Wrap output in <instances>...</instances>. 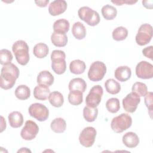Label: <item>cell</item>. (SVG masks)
Here are the masks:
<instances>
[{
    "label": "cell",
    "instance_id": "6da1fadb",
    "mask_svg": "<svg viewBox=\"0 0 153 153\" xmlns=\"http://www.w3.org/2000/svg\"><path fill=\"white\" fill-rule=\"evenodd\" d=\"M19 69L14 64L10 63L3 65L0 75L1 88L4 90L12 88L19 76Z\"/></svg>",
    "mask_w": 153,
    "mask_h": 153
},
{
    "label": "cell",
    "instance_id": "7a4b0ae2",
    "mask_svg": "<svg viewBox=\"0 0 153 153\" xmlns=\"http://www.w3.org/2000/svg\"><path fill=\"white\" fill-rule=\"evenodd\" d=\"M12 50L19 64L25 66L28 63L29 61V46L26 41L23 40L16 41L13 44Z\"/></svg>",
    "mask_w": 153,
    "mask_h": 153
},
{
    "label": "cell",
    "instance_id": "3957f363",
    "mask_svg": "<svg viewBox=\"0 0 153 153\" xmlns=\"http://www.w3.org/2000/svg\"><path fill=\"white\" fill-rule=\"evenodd\" d=\"M51 69L57 75L63 74L66 69V54L62 50H55L51 54Z\"/></svg>",
    "mask_w": 153,
    "mask_h": 153
},
{
    "label": "cell",
    "instance_id": "277c9868",
    "mask_svg": "<svg viewBox=\"0 0 153 153\" xmlns=\"http://www.w3.org/2000/svg\"><path fill=\"white\" fill-rule=\"evenodd\" d=\"M131 124V117L127 114L123 113L112 118L111 123V127L114 132L120 133L130 128Z\"/></svg>",
    "mask_w": 153,
    "mask_h": 153
},
{
    "label": "cell",
    "instance_id": "5b68a950",
    "mask_svg": "<svg viewBox=\"0 0 153 153\" xmlns=\"http://www.w3.org/2000/svg\"><path fill=\"white\" fill-rule=\"evenodd\" d=\"M78 14L79 19L89 26H94L100 22V19L99 13L88 7L84 6L79 8Z\"/></svg>",
    "mask_w": 153,
    "mask_h": 153
},
{
    "label": "cell",
    "instance_id": "8992f818",
    "mask_svg": "<svg viewBox=\"0 0 153 153\" xmlns=\"http://www.w3.org/2000/svg\"><path fill=\"white\" fill-rule=\"evenodd\" d=\"M152 35L153 30L152 26L148 23L142 24L139 27L136 35V42L140 46L145 45L151 41Z\"/></svg>",
    "mask_w": 153,
    "mask_h": 153
},
{
    "label": "cell",
    "instance_id": "52a82bcc",
    "mask_svg": "<svg viewBox=\"0 0 153 153\" xmlns=\"http://www.w3.org/2000/svg\"><path fill=\"white\" fill-rule=\"evenodd\" d=\"M106 72V66L105 64L100 61H96L90 66L88 72V77L91 81H100L103 78Z\"/></svg>",
    "mask_w": 153,
    "mask_h": 153
},
{
    "label": "cell",
    "instance_id": "ba28073f",
    "mask_svg": "<svg viewBox=\"0 0 153 153\" xmlns=\"http://www.w3.org/2000/svg\"><path fill=\"white\" fill-rule=\"evenodd\" d=\"M29 115L39 121H45L49 117V111L44 105L39 103H32L28 108Z\"/></svg>",
    "mask_w": 153,
    "mask_h": 153
},
{
    "label": "cell",
    "instance_id": "9c48e42d",
    "mask_svg": "<svg viewBox=\"0 0 153 153\" xmlns=\"http://www.w3.org/2000/svg\"><path fill=\"white\" fill-rule=\"evenodd\" d=\"M103 93V88L100 85L93 86L85 98L86 105L91 108L97 107L100 103Z\"/></svg>",
    "mask_w": 153,
    "mask_h": 153
},
{
    "label": "cell",
    "instance_id": "30bf717a",
    "mask_svg": "<svg viewBox=\"0 0 153 153\" xmlns=\"http://www.w3.org/2000/svg\"><path fill=\"white\" fill-rule=\"evenodd\" d=\"M96 130L93 127L84 128L79 136V141L81 145L86 148L93 146L96 136Z\"/></svg>",
    "mask_w": 153,
    "mask_h": 153
},
{
    "label": "cell",
    "instance_id": "8fae6325",
    "mask_svg": "<svg viewBox=\"0 0 153 153\" xmlns=\"http://www.w3.org/2000/svg\"><path fill=\"white\" fill-rule=\"evenodd\" d=\"M38 131L39 127L36 123L32 120H27L21 130L20 136L24 140H32L36 137Z\"/></svg>",
    "mask_w": 153,
    "mask_h": 153
},
{
    "label": "cell",
    "instance_id": "7c38bea8",
    "mask_svg": "<svg viewBox=\"0 0 153 153\" xmlns=\"http://www.w3.org/2000/svg\"><path fill=\"white\" fill-rule=\"evenodd\" d=\"M136 75L141 79L152 78L153 77V65L146 61H140L136 66Z\"/></svg>",
    "mask_w": 153,
    "mask_h": 153
},
{
    "label": "cell",
    "instance_id": "4fadbf2b",
    "mask_svg": "<svg viewBox=\"0 0 153 153\" xmlns=\"http://www.w3.org/2000/svg\"><path fill=\"white\" fill-rule=\"evenodd\" d=\"M140 102V97L136 94L131 92L123 99V108L128 113H133L136 111Z\"/></svg>",
    "mask_w": 153,
    "mask_h": 153
},
{
    "label": "cell",
    "instance_id": "5bb4252c",
    "mask_svg": "<svg viewBox=\"0 0 153 153\" xmlns=\"http://www.w3.org/2000/svg\"><path fill=\"white\" fill-rule=\"evenodd\" d=\"M67 6V2L64 0L54 1L49 5L48 12L51 16H59L66 10Z\"/></svg>",
    "mask_w": 153,
    "mask_h": 153
},
{
    "label": "cell",
    "instance_id": "9a60e30c",
    "mask_svg": "<svg viewBox=\"0 0 153 153\" xmlns=\"http://www.w3.org/2000/svg\"><path fill=\"white\" fill-rule=\"evenodd\" d=\"M124 145L129 148L136 147L139 143V139L136 133L129 131L124 134L122 138Z\"/></svg>",
    "mask_w": 153,
    "mask_h": 153
},
{
    "label": "cell",
    "instance_id": "2e32d148",
    "mask_svg": "<svg viewBox=\"0 0 153 153\" xmlns=\"http://www.w3.org/2000/svg\"><path fill=\"white\" fill-rule=\"evenodd\" d=\"M115 78L121 82H124L130 79L131 75V69L127 66L118 67L114 72Z\"/></svg>",
    "mask_w": 153,
    "mask_h": 153
},
{
    "label": "cell",
    "instance_id": "e0dca14e",
    "mask_svg": "<svg viewBox=\"0 0 153 153\" xmlns=\"http://www.w3.org/2000/svg\"><path fill=\"white\" fill-rule=\"evenodd\" d=\"M50 90L48 87L45 85L38 84L33 90V96L36 99L39 100H45L49 96Z\"/></svg>",
    "mask_w": 153,
    "mask_h": 153
},
{
    "label": "cell",
    "instance_id": "ac0fdd59",
    "mask_svg": "<svg viewBox=\"0 0 153 153\" xmlns=\"http://www.w3.org/2000/svg\"><path fill=\"white\" fill-rule=\"evenodd\" d=\"M54 80L53 75L49 71H42L37 76L36 82L38 84L45 85L49 87L53 84Z\"/></svg>",
    "mask_w": 153,
    "mask_h": 153
},
{
    "label": "cell",
    "instance_id": "d6986e66",
    "mask_svg": "<svg viewBox=\"0 0 153 153\" xmlns=\"http://www.w3.org/2000/svg\"><path fill=\"white\" fill-rule=\"evenodd\" d=\"M9 124L13 128H19L23 123V117L22 113L19 111L11 112L8 117Z\"/></svg>",
    "mask_w": 153,
    "mask_h": 153
},
{
    "label": "cell",
    "instance_id": "ffe728a7",
    "mask_svg": "<svg viewBox=\"0 0 153 153\" xmlns=\"http://www.w3.org/2000/svg\"><path fill=\"white\" fill-rule=\"evenodd\" d=\"M51 41L56 47H63L66 45L68 39L66 34L54 32L51 35Z\"/></svg>",
    "mask_w": 153,
    "mask_h": 153
},
{
    "label": "cell",
    "instance_id": "44dd1931",
    "mask_svg": "<svg viewBox=\"0 0 153 153\" xmlns=\"http://www.w3.org/2000/svg\"><path fill=\"white\" fill-rule=\"evenodd\" d=\"M68 88L69 91L78 90L84 93L86 90L87 84L82 78H76L70 81L68 85Z\"/></svg>",
    "mask_w": 153,
    "mask_h": 153
},
{
    "label": "cell",
    "instance_id": "7402d4cb",
    "mask_svg": "<svg viewBox=\"0 0 153 153\" xmlns=\"http://www.w3.org/2000/svg\"><path fill=\"white\" fill-rule=\"evenodd\" d=\"M72 33L76 39H82L86 35L85 27L80 22H76L72 26Z\"/></svg>",
    "mask_w": 153,
    "mask_h": 153
},
{
    "label": "cell",
    "instance_id": "603a6c76",
    "mask_svg": "<svg viewBox=\"0 0 153 153\" xmlns=\"http://www.w3.org/2000/svg\"><path fill=\"white\" fill-rule=\"evenodd\" d=\"M69 27V22L65 19H60L57 20L54 22L53 26L54 32L65 34L68 32Z\"/></svg>",
    "mask_w": 153,
    "mask_h": 153
},
{
    "label": "cell",
    "instance_id": "cb8c5ba5",
    "mask_svg": "<svg viewBox=\"0 0 153 153\" xmlns=\"http://www.w3.org/2000/svg\"><path fill=\"white\" fill-rule=\"evenodd\" d=\"M86 65L84 62L76 59L72 61L69 64V70L71 73L75 75H79L85 71Z\"/></svg>",
    "mask_w": 153,
    "mask_h": 153
},
{
    "label": "cell",
    "instance_id": "d4e9b609",
    "mask_svg": "<svg viewBox=\"0 0 153 153\" xmlns=\"http://www.w3.org/2000/svg\"><path fill=\"white\" fill-rule=\"evenodd\" d=\"M50 127L53 131L56 133H63L66 128V121L60 117L54 119L51 124Z\"/></svg>",
    "mask_w": 153,
    "mask_h": 153
},
{
    "label": "cell",
    "instance_id": "484cf974",
    "mask_svg": "<svg viewBox=\"0 0 153 153\" xmlns=\"http://www.w3.org/2000/svg\"><path fill=\"white\" fill-rule=\"evenodd\" d=\"M48 100L50 104L56 107H61L64 103V97L62 94L57 91H54L50 93L48 96Z\"/></svg>",
    "mask_w": 153,
    "mask_h": 153
},
{
    "label": "cell",
    "instance_id": "4316f807",
    "mask_svg": "<svg viewBox=\"0 0 153 153\" xmlns=\"http://www.w3.org/2000/svg\"><path fill=\"white\" fill-rule=\"evenodd\" d=\"M106 91L111 94H118L121 90V85L118 82L112 78L108 79L105 82Z\"/></svg>",
    "mask_w": 153,
    "mask_h": 153
},
{
    "label": "cell",
    "instance_id": "83f0119b",
    "mask_svg": "<svg viewBox=\"0 0 153 153\" xmlns=\"http://www.w3.org/2000/svg\"><path fill=\"white\" fill-rule=\"evenodd\" d=\"M49 52V48L47 44L39 42L36 44L33 49V53L35 57L39 59L45 57Z\"/></svg>",
    "mask_w": 153,
    "mask_h": 153
},
{
    "label": "cell",
    "instance_id": "f1b7e54d",
    "mask_svg": "<svg viewBox=\"0 0 153 153\" xmlns=\"http://www.w3.org/2000/svg\"><path fill=\"white\" fill-rule=\"evenodd\" d=\"M102 14L104 19L107 20H113L117 14V10L116 8L109 4L104 5L101 10Z\"/></svg>",
    "mask_w": 153,
    "mask_h": 153
},
{
    "label": "cell",
    "instance_id": "f546056e",
    "mask_svg": "<svg viewBox=\"0 0 153 153\" xmlns=\"http://www.w3.org/2000/svg\"><path fill=\"white\" fill-rule=\"evenodd\" d=\"M15 96L19 100H26L30 96V90L26 85H20L15 90Z\"/></svg>",
    "mask_w": 153,
    "mask_h": 153
},
{
    "label": "cell",
    "instance_id": "4dcf8cb0",
    "mask_svg": "<svg viewBox=\"0 0 153 153\" xmlns=\"http://www.w3.org/2000/svg\"><path fill=\"white\" fill-rule=\"evenodd\" d=\"M98 115V109L97 107L91 108L86 106L83 109V117L88 122H93L96 119Z\"/></svg>",
    "mask_w": 153,
    "mask_h": 153
},
{
    "label": "cell",
    "instance_id": "1f68e13d",
    "mask_svg": "<svg viewBox=\"0 0 153 153\" xmlns=\"http://www.w3.org/2000/svg\"><path fill=\"white\" fill-rule=\"evenodd\" d=\"M83 93L78 90L70 91L68 99L69 102L72 105H79L82 102Z\"/></svg>",
    "mask_w": 153,
    "mask_h": 153
},
{
    "label": "cell",
    "instance_id": "d6a6232c",
    "mask_svg": "<svg viewBox=\"0 0 153 153\" xmlns=\"http://www.w3.org/2000/svg\"><path fill=\"white\" fill-rule=\"evenodd\" d=\"M112 38L117 41H121L124 40L128 36L127 29L123 26H119L116 27L112 33Z\"/></svg>",
    "mask_w": 153,
    "mask_h": 153
},
{
    "label": "cell",
    "instance_id": "836d02e7",
    "mask_svg": "<svg viewBox=\"0 0 153 153\" xmlns=\"http://www.w3.org/2000/svg\"><path fill=\"white\" fill-rule=\"evenodd\" d=\"M106 108L111 113H117L120 109V100L116 97L109 99L106 103Z\"/></svg>",
    "mask_w": 153,
    "mask_h": 153
},
{
    "label": "cell",
    "instance_id": "e575fe53",
    "mask_svg": "<svg viewBox=\"0 0 153 153\" xmlns=\"http://www.w3.org/2000/svg\"><path fill=\"white\" fill-rule=\"evenodd\" d=\"M132 92L137 96H145L148 91V88L145 84L141 82H136L133 84L131 88Z\"/></svg>",
    "mask_w": 153,
    "mask_h": 153
},
{
    "label": "cell",
    "instance_id": "d590c367",
    "mask_svg": "<svg viewBox=\"0 0 153 153\" xmlns=\"http://www.w3.org/2000/svg\"><path fill=\"white\" fill-rule=\"evenodd\" d=\"M13 60V55L7 49L0 50V63L2 65L10 63Z\"/></svg>",
    "mask_w": 153,
    "mask_h": 153
},
{
    "label": "cell",
    "instance_id": "8d00e7d4",
    "mask_svg": "<svg viewBox=\"0 0 153 153\" xmlns=\"http://www.w3.org/2000/svg\"><path fill=\"white\" fill-rule=\"evenodd\" d=\"M145 103L149 110V113L151 117L152 112V92L150 91L146 94L145 96Z\"/></svg>",
    "mask_w": 153,
    "mask_h": 153
},
{
    "label": "cell",
    "instance_id": "74e56055",
    "mask_svg": "<svg viewBox=\"0 0 153 153\" xmlns=\"http://www.w3.org/2000/svg\"><path fill=\"white\" fill-rule=\"evenodd\" d=\"M152 48L153 47L152 45L145 47L142 50V54L145 57L152 60Z\"/></svg>",
    "mask_w": 153,
    "mask_h": 153
},
{
    "label": "cell",
    "instance_id": "f35d334b",
    "mask_svg": "<svg viewBox=\"0 0 153 153\" xmlns=\"http://www.w3.org/2000/svg\"><path fill=\"white\" fill-rule=\"evenodd\" d=\"M113 4H115L116 5H122L123 4H127L128 5H132L133 4L136 3L137 1H124V0H120V1H111Z\"/></svg>",
    "mask_w": 153,
    "mask_h": 153
},
{
    "label": "cell",
    "instance_id": "ab89813d",
    "mask_svg": "<svg viewBox=\"0 0 153 153\" xmlns=\"http://www.w3.org/2000/svg\"><path fill=\"white\" fill-rule=\"evenodd\" d=\"M49 2V0H45V1H35V3L36 4L37 6L40 7H47V4Z\"/></svg>",
    "mask_w": 153,
    "mask_h": 153
},
{
    "label": "cell",
    "instance_id": "60d3db41",
    "mask_svg": "<svg viewBox=\"0 0 153 153\" xmlns=\"http://www.w3.org/2000/svg\"><path fill=\"white\" fill-rule=\"evenodd\" d=\"M31 152V151L29 149H27V148H22L21 149H20L17 151V152Z\"/></svg>",
    "mask_w": 153,
    "mask_h": 153
}]
</instances>
